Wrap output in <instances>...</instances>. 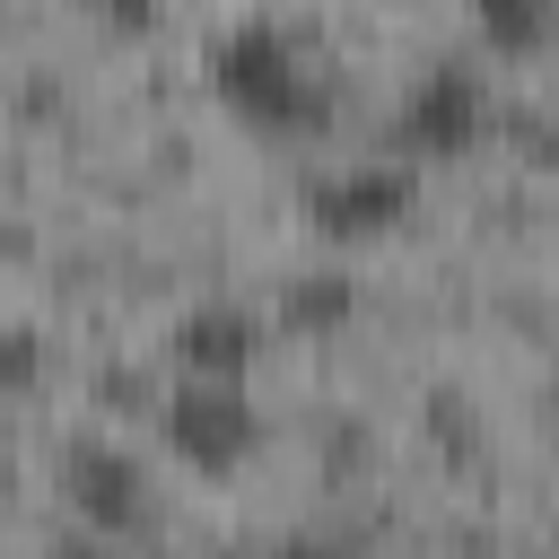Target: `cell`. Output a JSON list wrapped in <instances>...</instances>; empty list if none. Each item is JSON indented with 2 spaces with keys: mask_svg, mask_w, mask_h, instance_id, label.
<instances>
[{
  "mask_svg": "<svg viewBox=\"0 0 559 559\" xmlns=\"http://www.w3.org/2000/svg\"><path fill=\"white\" fill-rule=\"evenodd\" d=\"M210 96L227 122L262 131V140H306L323 131L332 96H323V70L306 61V44L280 26V17H236L218 44H210Z\"/></svg>",
  "mask_w": 559,
  "mask_h": 559,
  "instance_id": "6da1fadb",
  "label": "cell"
},
{
  "mask_svg": "<svg viewBox=\"0 0 559 559\" xmlns=\"http://www.w3.org/2000/svg\"><path fill=\"white\" fill-rule=\"evenodd\" d=\"M157 428H166V454H175L183 472H201V480H236V472L253 463V445H262V411H253L245 384H227V376H183V384L166 393Z\"/></svg>",
  "mask_w": 559,
  "mask_h": 559,
  "instance_id": "7a4b0ae2",
  "label": "cell"
},
{
  "mask_svg": "<svg viewBox=\"0 0 559 559\" xmlns=\"http://www.w3.org/2000/svg\"><path fill=\"white\" fill-rule=\"evenodd\" d=\"M489 122H498V105H489L480 70L437 61V70H419L411 96L393 105V148L419 157V166H454V157H472V148L489 140Z\"/></svg>",
  "mask_w": 559,
  "mask_h": 559,
  "instance_id": "3957f363",
  "label": "cell"
},
{
  "mask_svg": "<svg viewBox=\"0 0 559 559\" xmlns=\"http://www.w3.org/2000/svg\"><path fill=\"white\" fill-rule=\"evenodd\" d=\"M411 210H419L411 166H349V175H323V183L306 192V227H314L323 245H376V236H393Z\"/></svg>",
  "mask_w": 559,
  "mask_h": 559,
  "instance_id": "277c9868",
  "label": "cell"
},
{
  "mask_svg": "<svg viewBox=\"0 0 559 559\" xmlns=\"http://www.w3.org/2000/svg\"><path fill=\"white\" fill-rule=\"evenodd\" d=\"M61 498H70V515H79L87 533H105V542H122V533L148 524V472H140L122 445H96V437L61 445Z\"/></svg>",
  "mask_w": 559,
  "mask_h": 559,
  "instance_id": "5b68a950",
  "label": "cell"
},
{
  "mask_svg": "<svg viewBox=\"0 0 559 559\" xmlns=\"http://www.w3.org/2000/svg\"><path fill=\"white\" fill-rule=\"evenodd\" d=\"M166 349H175V376H227V384H245L253 358H262V323L245 306H192Z\"/></svg>",
  "mask_w": 559,
  "mask_h": 559,
  "instance_id": "8992f818",
  "label": "cell"
},
{
  "mask_svg": "<svg viewBox=\"0 0 559 559\" xmlns=\"http://www.w3.org/2000/svg\"><path fill=\"white\" fill-rule=\"evenodd\" d=\"M472 35H480L498 61H533V52H550V35H559V0H472Z\"/></svg>",
  "mask_w": 559,
  "mask_h": 559,
  "instance_id": "52a82bcc",
  "label": "cell"
},
{
  "mask_svg": "<svg viewBox=\"0 0 559 559\" xmlns=\"http://www.w3.org/2000/svg\"><path fill=\"white\" fill-rule=\"evenodd\" d=\"M349 306H358V288L349 280H306V288H288V306H280V323L288 332H332V323H349Z\"/></svg>",
  "mask_w": 559,
  "mask_h": 559,
  "instance_id": "ba28073f",
  "label": "cell"
},
{
  "mask_svg": "<svg viewBox=\"0 0 559 559\" xmlns=\"http://www.w3.org/2000/svg\"><path fill=\"white\" fill-rule=\"evenodd\" d=\"M96 17H105L114 35H148V26H157V0H96Z\"/></svg>",
  "mask_w": 559,
  "mask_h": 559,
  "instance_id": "9c48e42d",
  "label": "cell"
}]
</instances>
